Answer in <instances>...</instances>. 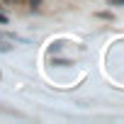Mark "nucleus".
Here are the masks:
<instances>
[{
    "label": "nucleus",
    "mask_w": 124,
    "mask_h": 124,
    "mask_svg": "<svg viewBox=\"0 0 124 124\" xmlns=\"http://www.w3.org/2000/svg\"><path fill=\"white\" fill-rule=\"evenodd\" d=\"M29 5H32V8H39V5H41V0H29Z\"/></svg>",
    "instance_id": "nucleus-5"
},
{
    "label": "nucleus",
    "mask_w": 124,
    "mask_h": 124,
    "mask_svg": "<svg viewBox=\"0 0 124 124\" xmlns=\"http://www.w3.org/2000/svg\"><path fill=\"white\" fill-rule=\"evenodd\" d=\"M8 22H10V20H8V15H5V12H0V24H8Z\"/></svg>",
    "instance_id": "nucleus-4"
},
{
    "label": "nucleus",
    "mask_w": 124,
    "mask_h": 124,
    "mask_svg": "<svg viewBox=\"0 0 124 124\" xmlns=\"http://www.w3.org/2000/svg\"><path fill=\"white\" fill-rule=\"evenodd\" d=\"M61 49H63V41H56V44H51V54H54V51H61Z\"/></svg>",
    "instance_id": "nucleus-3"
},
{
    "label": "nucleus",
    "mask_w": 124,
    "mask_h": 124,
    "mask_svg": "<svg viewBox=\"0 0 124 124\" xmlns=\"http://www.w3.org/2000/svg\"><path fill=\"white\" fill-rule=\"evenodd\" d=\"M5 3H12V0H5Z\"/></svg>",
    "instance_id": "nucleus-6"
},
{
    "label": "nucleus",
    "mask_w": 124,
    "mask_h": 124,
    "mask_svg": "<svg viewBox=\"0 0 124 124\" xmlns=\"http://www.w3.org/2000/svg\"><path fill=\"white\" fill-rule=\"evenodd\" d=\"M109 8H124V0H109Z\"/></svg>",
    "instance_id": "nucleus-2"
},
{
    "label": "nucleus",
    "mask_w": 124,
    "mask_h": 124,
    "mask_svg": "<svg viewBox=\"0 0 124 124\" xmlns=\"http://www.w3.org/2000/svg\"><path fill=\"white\" fill-rule=\"evenodd\" d=\"M0 39H8V41H15V44H29V39H24L20 34H12V32H0Z\"/></svg>",
    "instance_id": "nucleus-1"
}]
</instances>
